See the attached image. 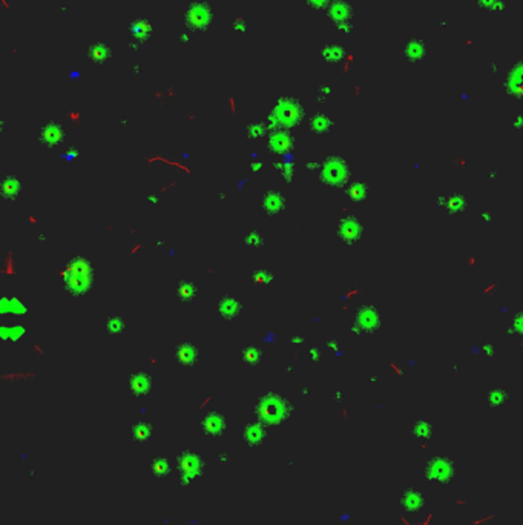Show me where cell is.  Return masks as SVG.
Wrapping results in <instances>:
<instances>
[{"mask_svg": "<svg viewBox=\"0 0 523 525\" xmlns=\"http://www.w3.org/2000/svg\"><path fill=\"white\" fill-rule=\"evenodd\" d=\"M255 413L259 423L266 426H280L292 416V406L281 395L269 393L258 401Z\"/></svg>", "mask_w": 523, "mask_h": 525, "instance_id": "6da1fadb", "label": "cell"}, {"mask_svg": "<svg viewBox=\"0 0 523 525\" xmlns=\"http://www.w3.org/2000/svg\"><path fill=\"white\" fill-rule=\"evenodd\" d=\"M425 478L430 484L448 488L457 478V467L456 462L445 455L433 456L427 461L425 465Z\"/></svg>", "mask_w": 523, "mask_h": 525, "instance_id": "7a4b0ae2", "label": "cell"}, {"mask_svg": "<svg viewBox=\"0 0 523 525\" xmlns=\"http://www.w3.org/2000/svg\"><path fill=\"white\" fill-rule=\"evenodd\" d=\"M91 266L89 262H86V259L81 258H75L72 262H69V266L65 272V283H66V289L72 294V295H83L88 292L89 286H91Z\"/></svg>", "mask_w": 523, "mask_h": 525, "instance_id": "3957f363", "label": "cell"}, {"mask_svg": "<svg viewBox=\"0 0 523 525\" xmlns=\"http://www.w3.org/2000/svg\"><path fill=\"white\" fill-rule=\"evenodd\" d=\"M178 468H180V484L186 488H190L194 487L195 481L204 475L207 464L195 452H183L178 456Z\"/></svg>", "mask_w": 523, "mask_h": 525, "instance_id": "277c9868", "label": "cell"}, {"mask_svg": "<svg viewBox=\"0 0 523 525\" xmlns=\"http://www.w3.org/2000/svg\"><path fill=\"white\" fill-rule=\"evenodd\" d=\"M278 124L283 126H293L299 121L301 118V108L296 101L293 100H281L277 108L273 109V115H272Z\"/></svg>", "mask_w": 523, "mask_h": 525, "instance_id": "5b68a950", "label": "cell"}, {"mask_svg": "<svg viewBox=\"0 0 523 525\" xmlns=\"http://www.w3.org/2000/svg\"><path fill=\"white\" fill-rule=\"evenodd\" d=\"M201 430L209 439H218L224 436L229 430L227 418L219 412H210L204 416L201 423Z\"/></svg>", "mask_w": 523, "mask_h": 525, "instance_id": "8992f818", "label": "cell"}, {"mask_svg": "<svg viewBox=\"0 0 523 525\" xmlns=\"http://www.w3.org/2000/svg\"><path fill=\"white\" fill-rule=\"evenodd\" d=\"M399 507L408 514H419L425 508V496L416 487H407L399 494Z\"/></svg>", "mask_w": 523, "mask_h": 525, "instance_id": "52a82bcc", "label": "cell"}, {"mask_svg": "<svg viewBox=\"0 0 523 525\" xmlns=\"http://www.w3.org/2000/svg\"><path fill=\"white\" fill-rule=\"evenodd\" d=\"M242 438H244V442L247 447H250V449L261 447L269 439V429L266 424L259 423V421H250L245 424V427L242 430Z\"/></svg>", "mask_w": 523, "mask_h": 525, "instance_id": "ba28073f", "label": "cell"}, {"mask_svg": "<svg viewBox=\"0 0 523 525\" xmlns=\"http://www.w3.org/2000/svg\"><path fill=\"white\" fill-rule=\"evenodd\" d=\"M354 326L359 332H365V333H371L374 330H377L380 327V317L379 312L373 307V306H364L359 309L357 315H356V321Z\"/></svg>", "mask_w": 523, "mask_h": 525, "instance_id": "9c48e42d", "label": "cell"}, {"mask_svg": "<svg viewBox=\"0 0 523 525\" xmlns=\"http://www.w3.org/2000/svg\"><path fill=\"white\" fill-rule=\"evenodd\" d=\"M347 175H348L347 165L339 159H330L325 163L324 171H322V178L332 186L342 185L347 180Z\"/></svg>", "mask_w": 523, "mask_h": 525, "instance_id": "30bf717a", "label": "cell"}, {"mask_svg": "<svg viewBox=\"0 0 523 525\" xmlns=\"http://www.w3.org/2000/svg\"><path fill=\"white\" fill-rule=\"evenodd\" d=\"M361 233H362V224L354 217H347V218L339 221L338 235L341 237L342 241L354 243V241L359 240Z\"/></svg>", "mask_w": 523, "mask_h": 525, "instance_id": "8fae6325", "label": "cell"}, {"mask_svg": "<svg viewBox=\"0 0 523 525\" xmlns=\"http://www.w3.org/2000/svg\"><path fill=\"white\" fill-rule=\"evenodd\" d=\"M242 304L239 303V300L236 297L232 295H226L219 300L218 303V317L224 321H230L235 320L239 313H241Z\"/></svg>", "mask_w": 523, "mask_h": 525, "instance_id": "7c38bea8", "label": "cell"}, {"mask_svg": "<svg viewBox=\"0 0 523 525\" xmlns=\"http://www.w3.org/2000/svg\"><path fill=\"white\" fill-rule=\"evenodd\" d=\"M177 362L183 367H192L200 359V349L192 343H183L177 347L175 352Z\"/></svg>", "mask_w": 523, "mask_h": 525, "instance_id": "4fadbf2b", "label": "cell"}, {"mask_svg": "<svg viewBox=\"0 0 523 525\" xmlns=\"http://www.w3.org/2000/svg\"><path fill=\"white\" fill-rule=\"evenodd\" d=\"M129 388L134 395L145 397L152 388V379L148 373L137 372L134 375H130V378H129Z\"/></svg>", "mask_w": 523, "mask_h": 525, "instance_id": "5bb4252c", "label": "cell"}, {"mask_svg": "<svg viewBox=\"0 0 523 525\" xmlns=\"http://www.w3.org/2000/svg\"><path fill=\"white\" fill-rule=\"evenodd\" d=\"M20 194H22V181L19 180V177L11 175L0 183V195L4 197V200L13 203L19 198Z\"/></svg>", "mask_w": 523, "mask_h": 525, "instance_id": "9a60e30c", "label": "cell"}, {"mask_svg": "<svg viewBox=\"0 0 523 525\" xmlns=\"http://www.w3.org/2000/svg\"><path fill=\"white\" fill-rule=\"evenodd\" d=\"M270 149L273 152H289L292 149V145H293V140L290 136H287L286 133H275L272 137H270Z\"/></svg>", "mask_w": 523, "mask_h": 525, "instance_id": "2e32d148", "label": "cell"}, {"mask_svg": "<svg viewBox=\"0 0 523 525\" xmlns=\"http://www.w3.org/2000/svg\"><path fill=\"white\" fill-rule=\"evenodd\" d=\"M283 206H284V198L277 192H269L263 198V207L266 212H269V215L278 214L283 209Z\"/></svg>", "mask_w": 523, "mask_h": 525, "instance_id": "e0dca14e", "label": "cell"}, {"mask_svg": "<svg viewBox=\"0 0 523 525\" xmlns=\"http://www.w3.org/2000/svg\"><path fill=\"white\" fill-rule=\"evenodd\" d=\"M198 295V287L190 281H181L177 286V297L183 303H192Z\"/></svg>", "mask_w": 523, "mask_h": 525, "instance_id": "ac0fdd59", "label": "cell"}, {"mask_svg": "<svg viewBox=\"0 0 523 525\" xmlns=\"http://www.w3.org/2000/svg\"><path fill=\"white\" fill-rule=\"evenodd\" d=\"M261 356H263V353H261V350L256 347V346H247L242 349L241 352V359L245 365L249 367H255L259 364L261 361Z\"/></svg>", "mask_w": 523, "mask_h": 525, "instance_id": "d6986e66", "label": "cell"}, {"mask_svg": "<svg viewBox=\"0 0 523 525\" xmlns=\"http://www.w3.org/2000/svg\"><path fill=\"white\" fill-rule=\"evenodd\" d=\"M411 429V433L418 441H428L433 435V426L428 421H416Z\"/></svg>", "mask_w": 523, "mask_h": 525, "instance_id": "ffe728a7", "label": "cell"}, {"mask_svg": "<svg viewBox=\"0 0 523 525\" xmlns=\"http://www.w3.org/2000/svg\"><path fill=\"white\" fill-rule=\"evenodd\" d=\"M151 471L155 478L163 479L171 473V464L166 458H155L151 462Z\"/></svg>", "mask_w": 523, "mask_h": 525, "instance_id": "44dd1931", "label": "cell"}, {"mask_svg": "<svg viewBox=\"0 0 523 525\" xmlns=\"http://www.w3.org/2000/svg\"><path fill=\"white\" fill-rule=\"evenodd\" d=\"M508 401V391L502 387H496L489 391V395H488V403L492 409H497V407H502L505 403Z\"/></svg>", "mask_w": 523, "mask_h": 525, "instance_id": "7402d4cb", "label": "cell"}, {"mask_svg": "<svg viewBox=\"0 0 523 525\" xmlns=\"http://www.w3.org/2000/svg\"><path fill=\"white\" fill-rule=\"evenodd\" d=\"M330 126H332L330 118L325 117V115H321V114L316 115V117H313L312 121H310V127H312L313 133H316V134H324V133H327V130L330 129Z\"/></svg>", "mask_w": 523, "mask_h": 525, "instance_id": "603a6c76", "label": "cell"}, {"mask_svg": "<svg viewBox=\"0 0 523 525\" xmlns=\"http://www.w3.org/2000/svg\"><path fill=\"white\" fill-rule=\"evenodd\" d=\"M330 16L332 19H335L336 22H342L350 16V8L344 4V2H336L335 5H332L330 8Z\"/></svg>", "mask_w": 523, "mask_h": 525, "instance_id": "cb8c5ba5", "label": "cell"}, {"mask_svg": "<svg viewBox=\"0 0 523 525\" xmlns=\"http://www.w3.org/2000/svg\"><path fill=\"white\" fill-rule=\"evenodd\" d=\"M405 54L408 56V59L411 60H419L424 56V43L421 40H411L407 48H405Z\"/></svg>", "mask_w": 523, "mask_h": 525, "instance_id": "d4e9b609", "label": "cell"}, {"mask_svg": "<svg viewBox=\"0 0 523 525\" xmlns=\"http://www.w3.org/2000/svg\"><path fill=\"white\" fill-rule=\"evenodd\" d=\"M151 426L148 423H139L137 426H134V438L139 442H146L151 438Z\"/></svg>", "mask_w": 523, "mask_h": 525, "instance_id": "484cf974", "label": "cell"}, {"mask_svg": "<svg viewBox=\"0 0 523 525\" xmlns=\"http://www.w3.org/2000/svg\"><path fill=\"white\" fill-rule=\"evenodd\" d=\"M23 333V327L22 326H5L2 330H0V338H4V339H17L20 338Z\"/></svg>", "mask_w": 523, "mask_h": 525, "instance_id": "4316f807", "label": "cell"}, {"mask_svg": "<svg viewBox=\"0 0 523 525\" xmlns=\"http://www.w3.org/2000/svg\"><path fill=\"white\" fill-rule=\"evenodd\" d=\"M252 280H253L256 284H269V283L273 280V275H270L269 271L259 269V271H255V272H253Z\"/></svg>", "mask_w": 523, "mask_h": 525, "instance_id": "83f0119b", "label": "cell"}, {"mask_svg": "<svg viewBox=\"0 0 523 525\" xmlns=\"http://www.w3.org/2000/svg\"><path fill=\"white\" fill-rule=\"evenodd\" d=\"M123 327H124V323L117 317H112L106 321V329L109 333H120L123 330Z\"/></svg>", "mask_w": 523, "mask_h": 525, "instance_id": "f1b7e54d", "label": "cell"}, {"mask_svg": "<svg viewBox=\"0 0 523 525\" xmlns=\"http://www.w3.org/2000/svg\"><path fill=\"white\" fill-rule=\"evenodd\" d=\"M245 243L253 246V247H259V246H263V238H261L259 232L256 230H252L247 237H245Z\"/></svg>", "mask_w": 523, "mask_h": 525, "instance_id": "f546056e", "label": "cell"}, {"mask_svg": "<svg viewBox=\"0 0 523 525\" xmlns=\"http://www.w3.org/2000/svg\"><path fill=\"white\" fill-rule=\"evenodd\" d=\"M341 46H325V57L330 62H336L341 57Z\"/></svg>", "mask_w": 523, "mask_h": 525, "instance_id": "4dcf8cb0", "label": "cell"}, {"mask_svg": "<svg viewBox=\"0 0 523 525\" xmlns=\"http://www.w3.org/2000/svg\"><path fill=\"white\" fill-rule=\"evenodd\" d=\"M350 197L353 198V200H361L364 195H365V186H362V185H353L351 188H350Z\"/></svg>", "mask_w": 523, "mask_h": 525, "instance_id": "1f68e13d", "label": "cell"}, {"mask_svg": "<svg viewBox=\"0 0 523 525\" xmlns=\"http://www.w3.org/2000/svg\"><path fill=\"white\" fill-rule=\"evenodd\" d=\"M479 2H480L482 5H485V7H483L485 10H494V11H497V10H500L502 0H479Z\"/></svg>", "mask_w": 523, "mask_h": 525, "instance_id": "d6a6232c", "label": "cell"}, {"mask_svg": "<svg viewBox=\"0 0 523 525\" xmlns=\"http://www.w3.org/2000/svg\"><path fill=\"white\" fill-rule=\"evenodd\" d=\"M263 133H264V129H263V126H261V124H252L249 127V136L253 137V139L263 136Z\"/></svg>", "mask_w": 523, "mask_h": 525, "instance_id": "836d02e7", "label": "cell"}, {"mask_svg": "<svg viewBox=\"0 0 523 525\" xmlns=\"http://www.w3.org/2000/svg\"><path fill=\"white\" fill-rule=\"evenodd\" d=\"M307 2H309L310 5L316 7V8H321V7H324V5L327 4V0H307Z\"/></svg>", "mask_w": 523, "mask_h": 525, "instance_id": "e575fe53", "label": "cell"}, {"mask_svg": "<svg viewBox=\"0 0 523 525\" xmlns=\"http://www.w3.org/2000/svg\"><path fill=\"white\" fill-rule=\"evenodd\" d=\"M0 419H2V418H0Z\"/></svg>", "mask_w": 523, "mask_h": 525, "instance_id": "d590c367", "label": "cell"}]
</instances>
